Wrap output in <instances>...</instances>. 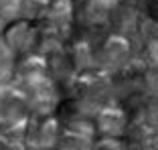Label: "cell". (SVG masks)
Returning a JSON list of instances; mask_svg holds the SVG:
<instances>
[{"label":"cell","instance_id":"1","mask_svg":"<svg viewBox=\"0 0 158 150\" xmlns=\"http://www.w3.org/2000/svg\"><path fill=\"white\" fill-rule=\"evenodd\" d=\"M24 0H0V19L2 20H14L23 10Z\"/></svg>","mask_w":158,"mask_h":150},{"label":"cell","instance_id":"2","mask_svg":"<svg viewBox=\"0 0 158 150\" xmlns=\"http://www.w3.org/2000/svg\"><path fill=\"white\" fill-rule=\"evenodd\" d=\"M0 148H2V144H0Z\"/></svg>","mask_w":158,"mask_h":150}]
</instances>
